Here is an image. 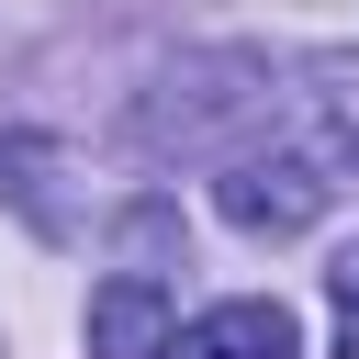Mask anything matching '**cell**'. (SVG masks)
<instances>
[{
    "instance_id": "6da1fadb",
    "label": "cell",
    "mask_w": 359,
    "mask_h": 359,
    "mask_svg": "<svg viewBox=\"0 0 359 359\" xmlns=\"http://www.w3.org/2000/svg\"><path fill=\"white\" fill-rule=\"evenodd\" d=\"M325 202H337V180H325L303 146H236L224 180H213V213H224L236 236H303Z\"/></svg>"
},
{
    "instance_id": "7a4b0ae2",
    "label": "cell",
    "mask_w": 359,
    "mask_h": 359,
    "mask_svg": "<svg viewBox=\"0 0 359 359\" xmlns=\"http://www.w3.org/2000/svg\"><path fill=\"white\" fill-rule=\"evenodd\" d=\"M90 359H180V303L146 280V269H112L101 292H90Z\"/></svg>"
},
{
    "instance_id": "3957f363",
    "label": "cell",
    "mask_w": 359,
    "mask_h": 359,
    "mask_svg": "<svg viewBox=\"0 0 359 359\" xmlns=\"http://www.w3.org/2000/svg\"><path fill=\"white\" fill-rule=\"evenodd\" d=\"M180 359H303V325H292V303L236 292V303H213V314L180 337Z\"/></svg>"
},
{
    "instance_id": "277c9868",
    "label": "cell",
    "mask_w": 359,
    "mask_h": 359,
    "mask_svg": "<svg viewBox=\"0 0 359 359\" xmlns=\"http://www.w3.org/2000/svg\"><path fill=\"white\" fill-rule=\"evenodd\" d=\"M325 303H337V359H359V247L325 269Z\"/></svg>"
}]
</instances>
